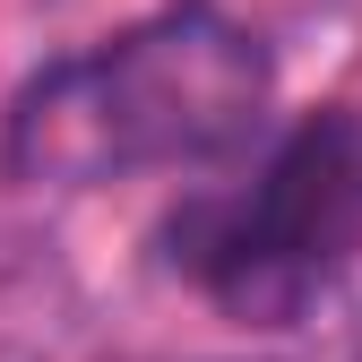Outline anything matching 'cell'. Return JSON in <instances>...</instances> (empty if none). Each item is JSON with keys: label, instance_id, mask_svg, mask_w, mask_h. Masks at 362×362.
I'll list each match as a JSON object with an SVG mask.
<instances>
[{"label": "cell", "instance_id": "1", "mask_svg": "<svg viewBox=\"0 0 362 362\" xmlns=\"http://www.w3.org/2000/svg\"><path fill=\"white\" fill-rule=\"evenodd\" d=\"M267 112V43L207 0L156 9L9 104L0 164L43 190H95L156 164H207Z\"/></svg>", "mask_w": 362, "mask_h": 362}, {"label": "cell", "instance_id": "2", "mask_svg": "<svg viewBox=\"0 0 362 362\" xmlns=\"http://www.w3.org/2000/svg\"><path fill=\"white\" fill-rule=\"evenodd\" d=\"M362 242V121L310 112L242 190L173 224V267L250 328H285Z\"/></svg>", "mask_w": 362, "mask_h": 362}]
</instances>
